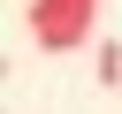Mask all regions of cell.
I'll use <instances>...</instances> for the list:
<instances>
[{"mask_svg":"<svg viewBox=\"0 0 122 114\" xmlns=\"http://www.w3.org/2000/svg\"><path fill=\"white\" fill-rule=\"evenodd\" d=\"M99 30V0H30V46L38 53H76Z\"/></svg>","mask_w":122,"mask_h":114,"instance_id":"1","label":"cell"},{"mask_svg":"<svg viewBox=\"0 0 122 114\" xmlns=\"http://www.w3.org/2000/svg\"><path fill=\"white\" fill-rule=\"evenodd\" d=\"M92 76H99L107 91L122 84V46H114V38H107V46H92Z\"/></svg>","mask_w":122,"mask_h":114,"instance_id":"2","label":"cell"}]
</instances>
